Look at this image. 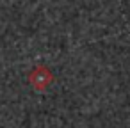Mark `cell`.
<instances>
[{
	"label": "cell",
	"mask_w": 130,
	"mask_h": 128,
	"mask_svg": "<svg viewBox=\"0 0 130 128\" xmlns=\"http://www.w3.org/2000/svg\"><path fill=\"white\" fill-rule=\"evenodd\" d=\"M52 80H54L52 71H50L48 68H45V66H38V68H34L32 73L29 75V82H30V85H32L34 89H38V91L46 89V87L50 85Z\"/></svg>",
	"instance_id": "obj_1"
}]
</instances>
